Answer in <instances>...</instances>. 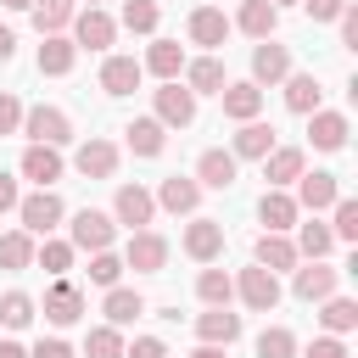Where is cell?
Instances as JSON below:
<instances>
[{"label": "cell", "mask_w": 358, "mask_h": 358, "mask_svg": "<svg viewBox=\"0 0 358 358\" xmlns=\"http://www.w3.org/2000/svg\"><path fill=\"white\" fill-rule=\"evenodd\" d=\"M17 134H28V145H56V151H62V145L73 140V117H67L62 106H45V101H39V106H22V129H17Z\"/></svg>", "instance_id": "obj_1"}, {"label": "cell", "mask_w": 358, "mask_h": 358, "mask_svg": "<svg viewBox=\"0 0 358 358\" xmlns=\"http://www.w3.org/2000/svg\"><path fill=\"white\" fill-rule=\"evenodd\" d=\"M112 241H117L112 213H101V207H78L73 213V224H67V246L73 252H112Z\"/></svg>", "instance_id": "obj_2"}, {"label": "cell", "mask_w": 358, "mask_h": 358, "mask_svg": "<svg viewBox=\"0 0 358 358\" xmlns=\"http://www.w3.org/2000/svg\"><path fill=\"white\" fill-rule=\"evenodd\" d=\"M67 39H73L78 50H112V39H117V17H106L101 6H78Z\"/></svg>", "instance_id": "obj_3"}, {"label": "cell", "mask_w": 358, "mask_h": 358, "mask_svg": "<svg viewBox=\"0 0 358 358\" xmlns=\"http://www.w3.org/2000/svg\"><path fill=\"white\" fill-rule=\"evenodd\" d=\"M151 117H157L162 129H190V123H196V95L173 78V84L151 90Z\"/></svg>", "instance_id": "obj_4"}, {"label": "cell", "mask_w": 358, "mask_h": 358, "mask_svg": "<svg viewBox=\"0 0 358 358\" xmlns=\"http://www.w3.org/2000/svg\"><path fill=\"white\" fill-rule=\"evenodd\" d=\"M17 218H22L17 229H28V235L39 241V235H50V229L67 218V207H62V196H56V190H34V196H22V201H17Z\"/></svg>", "instance_id": "obj_5"}, {"label": "cell", "mask_w": 358, "mask_h": 358, "mask_svg": "<svg viewBox=\"0 0 358 358\" xmlns=\"http://www.w3.org/2000/svg\"><path fill=\"white\" fill-rule=\"evenodd\" d=\"M168 235H157V229H134L129 235V246H123V268H134V274H162L168 268Z\"/></svg>", "instance_id": "obj_6"}, {"label": "cell", "mask_w": 358, "mask_h": 358, "mask_svg": "<svg viewBox=\"0 0 358 358\" xmlns=\"http://www.w3.org/2000/svg\"><path fill=\"white\" fill-rule=\"evenodd\" d=\"M151 218H157L151 190H145V185H117V196H112V224H123V229L134 235V229H151Z\"/></svg>", "instance_id": "obj_7"}, {"label": "cell", "mask_w": 358, "mask_h": 358, "mask_svg": "<svg viewBox=\"0 0 358 358\" xmlns=\"http://www.w3.org/2000/svg\"><path fill=\"white\" fill-rule=\"evenodd\" d=\"M235 296L252 308V313H274L280 308V274H268V268H241L235 274Z\"/></svg>", "instance_id": "obj_8"}, {"label": "cell", "mask_w": 358, "mask_h": 358, "mask_svg": "<svg viewBox=\"0 0 358 358\" xmlns=\"http://www.w3.org/2000/svg\"><path fill=\"white\" fill-rule=\"evenodd\" d=\"M285 73H296V67H291V45L257 39V45H252V84H257V90H263V84H285Z\"/></svg>", "instance_id": "obj_9"}, {"label": "cell", "mask_w": 358, "mask_h": 358, "mask_svg": "<svg viewBox=\"0 0 358 358\" xmlns=\"http://www.w3.org/2000/svg\"><path fill=\"white\" fill-rule=\"evenodd\" d=\"M17 173H22L34 190H56V179L67 173V162H62V151H56V145H28V151H22V162H17Z\"/></svg>", "instance_id": "obj_10"}, {"label": "cell", "mask_w": 358, "mask_h": 358, "mask_svg": "<svg viewBox=\"0 0 358 358\" xmlns=\"http://www.w3.org/2000/svg\"><path fill=\"white\" fill-rule=\"evenodd\" d=\"M336 285H341V268H330V263H296L291 268V291L302 302H324V296H336Z\"/></svg>", "instance_id": "obj_11"}, {"label": "cell", "mask_w": 358, "mask_h": 358, "mask_svg": "<svg viewBox=\"0 0 358 358\" xmlns=\"http://www.w3.org/2000/svg\"><path fill=\"white\" fill-rule=\"evenodd\" d=\"M274 145H280V140H274V123L252 117V123H241V129H235V140H229V157H235V162H263Z\"/></svg>", "instance_id": "obj_12"}, {"label": "cell", "mask_w": 358, "mask_h": 358, "mask_svg": "<svg viewBox=\"0 0 358 358\" xmlns=\"http://www.w3.org/2000/svg\"><path fill=\"white\" fill-rule=\"evenodd\" d=\"M235 173H241V162H235L224 145H207V151L196 157V173H190V179H196L201 190H229V185H235Z\"/></svg>", "instance_id": "obj_13"}, {"label": "cell", "mask_w": 358, "mask_h": 358, "mask_svg": "<svg viewBox=\"0 0 358 358\" xmlns=\"http://www.w3.org/2000/svg\"><path fill=\"white\" fill-rule=\"evenodd\" d=\"M308 173V151L302 145H274L268 157H263V179H268V190H285V185H296Z\"/></svg>", "instance_id": "obj_14"}, {"label": "cell", "mask_w": 358, "mask_h": 358, "mask_svg": "<svg viewBox=\"0 0 358 358\" xmlns=\"http://www.w3.org/2000/svg\"><path fill=\"white\" fill-rule=\"evenodd\" d=\"M336 196H341V185H336V173H324V168H313V173H302V179H296V196H291V201H296L302 213H313V218H319L324 207H336Z\"/></svg>", "instance_id": "obj_15"}, {"label": "cell", "mask_w": 358, "mask_h": 358, "mask_svg": "<svg viewBox=\"0 0 358 358\" xmlns=\"http://www.w3.org/2000/svg\"><path fill=\"white\" fill-rule=\"evenodd\" d=\"M179 246H185V257H196V263H218V252H224V224H218V218H190Z\"/></svg>", "instance_id": "obj_16"}, {"label": "cell", "mask_w": 358, "mask_h": 358, "mask_svg": "<svg viewBox=\"0 0 358 358\" xmlns=\"http://www.w3.org/2000/svg\"><path fill=\"white\" fill-rule=\"evenodd\" d=\"M185 28H190V45H201L207 56H213V50H224V39H229V17H224L218 6H196Z\"/></svg>", "instance_id": "obj_17"}, {"label": "cell", "mask_w": 358, "mask_h": 358, "mask_svg": "<svg viewBox=\"0 0 358 358\" xmlns=\"http://www.w3.org/2000/svg\"><path fill=\"white\" fill-rule=\"evenodd\" d=\"M73 168H78L84 179H112V173H117V145L101 140V134H90V140L73 151Z\"/></svg>", "instance_id": "obj_18"}, {"label": "cell", "mask_w": 358, "mask_h": 358, "mask_svg": "<svg viewBox=\"0 0 358 358\" xmlns=\"http://www.w3.org/2000/svg\"><path fill=\"white\" fill-rule=\"evenodd\" d=\"M45 319H50L56 330L78 324V319H84V291H78L73 280H56V285L45 291Z\"/></svg>", "instance_id": "obj_19"}, {"label": "cell", "mask_w": 358, "mask_h": 358, "mask_svg": "<svg viewBox=\"0 0 358 358\" xmlns=\"http://www.w3.org/2000/svg\"><path fill=\"white\" fill-rule=\"evenodd\" d=\"M179 84H185V90L201 101V95H218V90L229 84V73H224V62H218V56H196V62H185Z\"/></svg>", "instance_id": "obj_20"}, {"label": "cell", "mask_w": 358, "mask_h": 358, "mask_svg": "<svg viewBox=\"0 0 358 358\" xmlns=\"http://www.w3.org/2000/svg\"><path fill=\"white\" fill-rule=\"evenodd\" d=\"M151 201H157L162 213H196V207H201V185H196L190 173H168Z\"/></svg>", "instance_id": "obj_21"}, {"label": "cell", "mask_w": 358, "mask_h": 358, "mask_svg": "<svg viewBox=\"0 0 358 358\" xmlns=\"http://www.w3.org/2000/svg\"><path fill=\"white\" fill-rule=\"evenodd\" d=\"M257 218L268 224V235H291V229L302 224V207L291 201V190H263V201H257Z\"/></svg>", "instance_id": "obj_22"}, {"label": "cell", "mask_w": 358, "mask_h": 358, "mask_svg": "<svg viewBox=\"0 0 358 358\" xmlns=\"http://www.w3.org/2000/svg\"><path fill=\"white\" fill-rule=\"evenodd\" d=\"M140 73H151V78H162V84H173V78L185 73V45H179V39H151V50H145V62H140Z\"/></svg>", "instance_id": "obj_23"}, {"label": "cell", "mask_w": 358, "mask_h": 358, "mask_svg": "<svg viewBox=\"0 0 358 358\" xmlns=\"http://www.w3.org/2000/svg\"><path fill=\"white\" fill-rule=\"evenodd\" d=\"M218 101H224V117H229V123H252V117L263 112V90H257L252 78L224 84V90H218Z\"/></svg>", "instance_id": "obj_24"}, {"label": "cell", "mask_w": 358, "mask_h": 358, "mask_svg": "<svg viewBox=\"0 0 358 358\" xmlns=\"http://www.w3.org/2000/svg\"><path fill=\"white\" fill-rule=\"evenodd\" d=\"M347 134H352L347 112H324V106H319V112L308 117V140H313V151H341Z\"/></svg>", "instance_id": "obj_25"}, {"label": "cell", "mask_w": 358, "mask_h": 358, "mask_svg": "<svg viewBox=\"0 0 358 358\" xmlns=\"http://www.w3.org/2000/svg\"><path fill=\"white\" fill-rule=\"evenodd\" d=\"M252 263L257 268H268V274H285V268H296L302 257H296V246H291V235H257V246H252Z\"/></svg>", "instance_id": "obj_26"}, {"label": "cell", "mask_w": 358, "mask_h": 358, "mask_svg": "<svg viewBox=\"0 0 358 358\" xmlns=\"http://www.w3.org/2000/svg\"><path fill=\"white\" fill-rule=\"evenodd\" d=\"M241 313H229V308H207V313H196V336L207 341V347H229V341H241Z\"/></svg>", "instance_id": "obj_27"}, {"label": "cell", "mask_w": 358, "mask_h": 358, "mask_svg": "<svg viewBox=\"0 0 358 358\" xmlns=\"http://www.w3.org/2000/svg\"><path fill=\"white\" fill-rule=\"evenodd\" d=\"M34 62H39V73H45V78H67V73H73V62H78V45H73L67 34H45V45H39V56H34Z\"/></svg>", "instance_id": "obj_28"}, {"label": "cell", "mask_w": 358, "mask_h": 358, "mask_svg": "<svg viewBox=\"0 0 358 358\" xmlns=\"http://www.w3.org/2000/svg\"><path fill=\"white\" fill-rule=\"evenodd\" d=\"M229 28H241L246 39H274L280 11H274L268 0H241V11H235V22H229Z\"/></svg>", "instance_id": "obj_29"}, {"label": "cell", "mask_w": 358, "mask_h": 358, "mask_svg": "<svg viewBox=\"0 0 358 358\" xmlns=\"http://www.w3.org/2000/svg\"><path fill=\"white\" fill-rule=\"evenodd\" d=\"M140 78H145V73H140L134 56H106V62H101V90H106V95H134Z\"/></svg>", "instance_id": "obj_30"}, {"label": "cell", "mask_w": 358, "mask_h": 358, "mask_svg": "<svg viewBox=\"0 0 358 358\" xmlns=\"http://www.w3.org/2000/svg\"><path fill=\"white\" fill-rule=\"evenodd\" d=\"M101 313H106V324H112V330H129V324L145 313V296H140V291H129V285H112V291H106V302H101Z\"/></svg>", "instance_id": "obj_31"}, {"label": "cell", "mask_w": 358, "mask_h": 358, "mask_svg": "<svg viewBox=\"0 0 358 358\" xmlns=\"http://www.w3.org/2000/svg\"><path fill=\"white\" fill-rule=\"evenodd\" d=\"M319 324H324V336H341V341H347V336L358 330V302L341 296V291L324 296V302H319Z\"/></svg>", "instance_id": "obj_32"}, {"label": "cell", "mask_w": 358, "mask_h": 358, "mask_svg": "<svg viewBox=\"0 0 358 358\" xmlns=\"http://www.w3.org/2000/svg\"><path fill=\"white\" fill-rule=\"evenodd\" d=\"M319 101H324V90H319L313 73H285V106H291L296 117H313Z\"/></svg>", "instance_id": "obj_33"}, {"label": "cell", "mask_w": 358, "mask_h": 358, "mask_svg": "<svg viewBox=\"0 0 358 358\" xmlns=\"http://www.w3.org/2000/svg\"><path fill=\"white\" fill-rule=\"evenodd\" d=\"M296 257H308V263H324L330 252H336V235H330V224H319V218H308V224H296Z\"/></svg>", "instance_id": "obj_34"}, {"label": "cell", "mask_w": 358, "mask_h": 358, "mask_svg": "<svg viewBox=\"0 0 358 358\" xmlns=\"http://www.w3.org/2000/svg\"><path fill=\"white\" fill-rule=\"evenodd\" d=\"M123 134H129V151H134V157H162V145H168V129H162L157 117H134Z\"/></svg>", "instance_id": "obj_35"}, {"label": "cell", "mask_w": 358, "mask_h": 358, "mask_svg": "<svg viewBox=\"0 0 358 358\" xmlns=\"http://www.w3.org/2000/svg\"><path fill=\"white\" fill-rule=\"evenodd\" d=\"M196 296H201V308H229V302H235V274L201 268V274H196Z\"/></svg>", "instance_id": "obj_36"}, {"label": "cell", "mask_w": 358, "mask_h": 358, "mask_svg": "<svg viewBox=\"0 0 358 358\" xmlns=\"http://www.w3.org/2000/svg\"><path fill=\"white\" fill-rule=\"evenodd\" d=\"M34 246L39 241L28 229H0V268H11V274L17 268H34Z\"/></svg>", "instance_id": "obj_37"}, {"label": "cell", "mask_w": 358, "mask_h": 358, "mask_svg": "<svg viewBox=\"0 0 358 358\" xmlns=\"http://www.w3.org/2000/svg\"><path fill=\"white\" fill-rule=\"evenodd\" d=\"M28 11H34V28H39V39H45V34H67L78 6H73V0H34Z\"/></svg>", "instance_id": "obj_38"}, {"label": "cell", "mask_w": 358, "mask_h": 358, "mask_svg": "<svg viewBox=\"0 0 358 358\" xmlns=\"http://www.w3.org/2000/svg\"><path fill=\"white\" fill-rule=\"evenodd\" d=\"M73 257H78V252H73L67 241H56V235H45V241L34 246V263H39V268H45L50 280H67V268H73Z\"/></svg>", "instance_id": "obj_39"}, {"label": "cell", "mask_w": 358, "mask_h": 358, "mask_svg": "<svg viewBox=\"0 0 358 358\" xmlns=\"http://www.w3.org/2000/svg\"><path fill=\"white\" fill-rule=\"evenodd\" d=\"M34 313H39V302H34L28 291H6V296H0V324H6V330H28Z\"/></svg>", "instance_id": "obj_40"}, {"label": "cell", "mask_w": 358, "mask_h": 358, "mask_svg": "<svg viewBox=\"0 0 358 358\" xmlns=\"http://www.w3.org/2000/svg\"><path fill=\"white\" fill-rule=\"evenodd\" d=\"M129 34H157V22H162V6L157 0H123V17H117Z\"/></svg>", "instance_id": "obj_41"}, {"label": "cell", "mask_w": 358, "mask_h": 358, "mask_svg": "<svg viewBox=\"0 0 358 358\" xmlns=\"http://www.w3.org/2000/svg\"><path fill=\"white\" fill-rule=\"evenodd\" d=\"M252 352H257V358H296V336H291L285 324H268V330L252 341Z\"/></svg>", "instance_id": "obj_42"}, {"label": "cell", "mask_w": 358, "mask_h": 358, "mask_svg": "<svg viewBox=\"0 0 358 358\" xmlns=\"http://www.w3.org/2000/svg\"><path fill=\"white\" fill-rule=\"evenodd\" d=\"M330 235L347 241V246L358 241V201H352V196H336V207H330Z\"/></svg>", "instance_id": "obj_43"}, {"label": "cell", "mask_w": 358, "mask_h": 358, "mask_svg": "<svg viewBox=\"0 0 358 358\" xmlns=\"http://www.w3.org/2000/svg\"><path fill=\"white\" fill-rule=\"evenodd\" d=\"M117 280H123V257H117V252H90V285L112 291Z\"/></svg>", "instance_id": "obj_44"}, {"label": "cell", "mask_w": 358, "mask_h": 358, "mask_svg": "<svg viewBox=\"0 0 358 358\" xmlns=\"http://www.w3.org/2000/svg\"><path fill=\"white\" fill-rule=\"evenodd\" d=\"M84 358H123V330L95 324V330H90V341H84Z\"/></svg>", "instance_id": "obj_45"}, {"label": "cell", "mask_w": 358, "mask_h": 358, "mask_svg": "<svg viewBox=\"0 0 358 358\" xmlns=\"http://www.w3.org/2000/svg\"><path fill=\"white\" fill-rule=\"evenodd\" d=\"M296 358H352L341 336H313L308 347H296Z\"/></svg>", "instance_id": "obj_46"}, {"label": "cell", "mask_w": 358, "mask_h": 358, "mask_svg": "<svg viewBox=\"0 0 358 358\" xmlns=\"http://www.w3.org/2000/svg\"><path fill=\"white\" fill-rule=\"evenodd\" d=\"M123 358H168V347H162V336H134V341H123Z\"/></svg>", "instance_id": "obj_47"}, {"label": "cell", "mask_w": 358, "mask_h": 358, "mask_svg": "<svg viewBox=\"0 0 358 358\" xmlns=\"http://www.w3.org/2000/svg\"><path fill=\"white\" fill-rule=\"evenodd\" d=\"M22 129V101L11 90H0V134H17Z\"/></svg>", "instance_id": "obj_48"}, {"label": "cell", "mask_w": 358, "mask_h": 358, "mask_svg": "<svg viewBox=\"0 0 358 358\" xmlns=\"http://www.w3.org/2000/svg\"><path fill=\"white\" fill-rule=\"evenodd\" d=\"M296 6H302L313 22H336V17L347 11V0H296Z\"/></svg>", "instance_id": "obj_49"}, {"label": "cell", "mask_w": 358, "mask_h": 358, "mask_svg": "<svg viewBox=\"0 0 358 358\" xmlns=\"http://www.w3.org/2000/svg\"><path fill=\"white\" fill-rule=\"evenodd\" d=\"M28 358H73V347H67L62 336H39V341L28 347Z\"/></svg>", "instance_id": "obj_50"}, {"label": "cell", "mask_w": 358, "mask_h": 358, "mask_svg": "<svg viewBox=\"0 0 358 358\" xmlns=\"http://www.w3.org/2000/svg\"><path fill=\"white\" fill-rule=\"evenodd\" d=\"M336 28H341V45H347V50H358V6H352V0H347V11L336 17Z\"/></svg>", "instance_id": "obj_51"}, {"label": "cell", "mask_w": 358, "mask_h": 358, "mask_svg": "<svg viewBox=\"0 0 358 358\" xmlns=\"http://www.w3.org/2000/svg\"><path fill=\"white\" fill-rule=\"evenodd\" d=\"M17 201H22V190H17V179L0 168V213H17Z\"/></svg>", "instance_id": "obj_52"}, {"label": "cell", "mask_w": 358, "mask_h": 358, "mask_svg": "<svg viewBox=\"0 0 358 358\" xmlns=\"http://www.w3.org/2000/svg\"><path fill=\"white\" fill-rule=\"evenodd\" d=\"M11 56H17V34H11V28H0V62H11Z\"/></svg>", "instance_id": "obj_53"}, {"label": "cell", "mask_w": 358, "mask_h": 358, "mask_svg": "<svg viewBox=\"0 0 358 358\" xmlns=\"http://www.w3.org/2000/svg\"><path fill=\"white\" fill-rule=\"evenodd\" d=\"M0 358H28V347L22 341H0Z\"/></svg>", "instance_id": "obj_54"}, {"label": "cell", "mask_w": 358, "mask_h": 358, "mask_svg": "<svg viewBox=\"0 0 358 358\" xmlns=\"http://www.w3.org/2000/svg\"><path fill=\"white\" fill-rule=\"evenodd\" d=\"M190 358H229V347H207V341H201V347H196Z\"/></svg>", "instance_id": "obj_55"}, {"label": "cell", "mask_w": 358, "mask_h": 358, "mask_svg": "<svg viewBox=\"0 0 358 358\" xmlns=\"http://www.w3.org/2000/svg\"><path fill=\"white\" fill-rule=\"evenodd\" d=\"M0 6H6V11H28L34 0H0Z\"/></svg>", "instance_id": "obj_56"}, {"label": "cell", "mask_w": 358, "mask_h": 358, "mask_svg": "<svg viewBox=\"0 0 358 358\" xmlns=\"http://www.w3.org/2000/svg\"><path fill=\"white\" fill-rule=\"evenodd\" d=\"M268 6H274V11H285V6H296V0H268Z\"/></svg>", "instance_id": "obj_57"}, {"label": "cell", "mask_w": 358, "mask_h": 358, "mask_svg": "<svg viewBox=\"0 0 358 358\" xmlns=\"http://www.w3.org/2000/svg\"><path fill=\"white\" fill-rule=\"evenodd\" d=\"M73 6H101V0H73Z\"/></svg>", "instance_id": "obj_58"}]
</instances>
